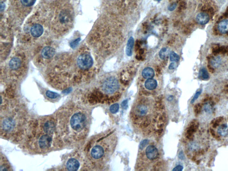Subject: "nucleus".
Returning <instances> with one entry per match:
<instances>
[{"label":"nucleus","instance_id":"f257e3e1","mask_svg":"<svg viewBox=\"0 0 228 171\" xmlns=\"http://www.w3.org/2000/svg\"><path fill=\"white\" fill-rule=\"evenodd\" d=\"M55 119L58 137L66 143H75L85 137L89 125V115L78 106L62 110Z\"/></svg>","mask_w":228,"mask_h":171},{"label":"nucleus","instance_id":"49530a36","mask_svg":"<svg viewBox=\"0 0 228 171\" xmlns=\"http://www.w3.org/2000/svg\"><path fill=\"white\" fill-rule=\"evenodd\" d=\"M226 10H227V12H228V7H227V9H226Z\"/></svg>","mask_w":228,"mask_h":171},{"label":"nucleus","instance_id":"cd10ccee","mask_svg":"<svg viewBox=\"0 0 228 171\" xmlns=\"http://www.w3.org/2000/svg\"><path fill=\"white\" fill-rule=\"evenodd\" d=\"M214 106V104H206L204 106V110L206 111V112L208 113H210L212 111V106Z\"/></svg>","mask_w":228,"mask_h":171},{"label":"nucleus","instance_id":"2eb2a0df","mask_svg":"<svg viewBox=\"0 0 228 171\" xmlns=\"http://www.w3.org/2000/svg\"><path fill=\"white\" fill-rule=\"evenodd\" d=\"M21 66V61L18 58H14L10 61L9 62V67L11 70H17Z\"/></svg>","mask_w":228,"mask_h":171},{"label":"nucleus","instance_id":"4be33fe9","mask_svg":"<svg viewBox=\"0 0 228 171\" xmlns=\"http://www.w3.org/2000/svg\"><path fill=\"white\" fill-rule=\"evenodd\" d=\"M223 117H217L216 119H214L211 122V124L212 125L213 128H216L219 126L220 123L223 120Z\"/></svg>","mask_w":228,"mask_h":171},{"label":"nucleus","instance_id":"f8f14e48","mask_svg":"<svg viewBox=\"0 0 228 171\" xmlns=\"http://www.w3.org/2000/svg\"><path fill=\"white\" fill-rule=\"evenodd\" d=\"M36 0H15V4L17 6L24 8L32 7L36 2Z\"/></svg>","mask_w":228,"mask_h":171},{"label":"nucleus","instance_id":"c03bdc74","mask_svg":"<svg viewBox=\"0 0 228 171\" xmlns=\"http://www.w3.org/2000/svg\"><path fill=\"white\" fill-rule=\"evenodd\" d=\"M196 163H197V164H199V163H200V161H199H199H196Z\"/></svg>","mask_w":228,"mask_h":171},{"label":"nucleus","instance_id":"f704fd0d","mask_svg":"<svg viewBox=\"0 0 228 171\" xmlns=\"http://www.w3.org/2000/svg\"><path fill=\"white\" fill-rule=\"evenodd\" d=\"M176 67V62H172V63H171V64L169 65V69L170 70H173L175 69Z\"/></svg>","mask_w":228,"mask_h":171},{"label":"nucleus","instance_id":"473e14b6","mask_svg":"<svg viewBox=\"0 0 228 171\" xmlns=\"http://www.w3.org/2000/svg\"><path fill=\"white\" fill-rule=\"evenodd\" d=\"M220 53L222 54H225L227 53V49H226V47L225 46H221V47H220Z\"/></svg>","mask_w":228,"mask_h":171},{"label":"nucleus","instance_id":"72a5a7b5","mask_svg":"<svg viewBox=\"0 0 228 171\" xmlns=\"http://www.w3.org/2000/svg\"><path fill=\"white\" fill-rule=\"evenodd\" d=\"M148 143V141L147 140H144L142 141L140 144V148L141 150L144 149V147L147 145Z\"/></svg>","mask_w":228,"mask_h":171},{"label":"nucleus","instance_id":"a878e982","mask_svg":"<svg viewBox=\"0 0 228 171\" xmlns=\"http://www.w3.org/2000/svg\"><path fill=\"white\" fill-rule=\"evenodd\" d=\"M8 170H10L9 164L5 162L3 163V162H1V167H0V171H8Z\"/></svg>","mask_w":228,"mask_h":171},{"label":"nucleus","instance_id":"f3484780","mask_svg":"<svg viewBox=\"0 0 228 171\" xmlns=\"http://www.w3.org/2000/svg\"><path fill=\"white\" fill-rule=\"evenodd\" d=\"M144 86L148 90H153L156 89L157 86V82L155 79L149 78L147 79L145 82Z\"/></svg>","mask_w":228,"mask_h":171},{"label":"nucleus","instance_id":"4c0bfd02","mask_svg":"<svg viewBox=\"0 0 228 171\" xmlns=\"http://www.w3.org/2000/svg\"><path fill=\"white\" fill-rule=\"evenodd\" d=\"M210 133L213 136V137L214 138L216 137V135L214 129H213L212 128L210 129Z\"/></svg>","mask_w":228,"mask_h":171},{"label":"nucleus","instance_id":"a18cd8bd","mask_svg":"<svg viewBox=\"0 0 228 171\" xmlns=\"http://www.w3.org/2000/svg\"><path fill=\"white\" fill-rule=\"evenodd\" d=\"M155 1H161V0H155Z\"/></svg>","mask_w":228,"mask_h":171},{"label":"nucleus","instance_id":"dca6fc26","mask_svg":"<svg viewBox=\"0 0 228 171\" xmlns=\"http://www.w3.org/2000/svg\"><path fill=\"white\" fill-rule=\"evenodd\" d=\"M142 75L146 79L152 78L155 76V71L152 68L148 67L144 69L142 71Z\"/></svg>","mask_w":228,"mask_h":171},{"label":"nucleus","instance_id":"412c9836","mask_svg":"<svg viewBox=\"0 0 228 171\" xmlns=\"http://www.w3.org/2000/svg\"><path fill=\"white\" fill-rule=\"evenodd\" d=\"M199 78L200 79L204 80H208L209 78V73H208L207 70L205 68H202L200 71Z\"/></svg>","mask_w":228,"mask_h":171},{"label":"nucleus","instance_id":"1a4fd4ad","mask_svg":"<svg viewBox=\"0 0 228 171\" xmlns=\"http://www.w3.org/2000/svg\"><path fill=\"white\" fill-rule=\"evenodd\" d=\"M145 153L147 159L151 161L157 159L159 156L158 150L154 145H149L147 147Z\"/></svg>","mask_w":228,"mask_h":171},{"label":"nucleus","instance_id":"c9c22d12","mask_svg":"<svg viewBox=\"0 0 228 171\" xmlns=\"http://www.w3.org/2000/svg\"><path fill=\"white\" fill-rule=\"evenodd\" d=\"M183 169V167L181 165H178L173 169V171H182Z\"/></svg>","mask_w":228,"mask_h":171},{"label":"nucleus","instance_id":"ea45409f","mask_svg":"<svg viewBox=\"0 0 228 171\" xmlns=\"http://www.w3.org/2000/svg\"><path fill=\"white\" fill-rule=\"evenodd\" d=\"M223 16L225 18H228V12H226L223 14Z\"/></svg>","mask_w":228,"mask_h":171},{"label":"nucleus","instance_id":"aec40b11","mask_svg":"<svg viewBox=\"0 0 228 171\" xmlns=\"http://www.w3.org/2000/svg\"><path fill=\"white\" fill-rule=\"evenodd\" d=\"M218 132L220 135L225 136L228 135V128L227 125L222 124L219 127Z\"/></svg>","mask_w":228,"mask_h":171},{"label":"nucleus","instance_id":"37998d69","mask_svg":"<svg viewBox=\"0 0 228 171\" xmlns=\"http://www.w3.org/2000/svg\"><path fill=\"white\" fill-rule=\"evenodd\" d=\"M226 49H227V55H228V45L226 47Z\"/></svg>","mask_w":228,"mask_h":171},{"label":"nucleus","instance_id":"4468645a","mask_svg":"<svg viewBox=\"0 0 228 171\" xmlns=\"http://www.w3.org/2000/svg\"><path fill=\"white\" fill-rule=\"evenodd\" d=\"M55 54V50L53 48L50 47H45L42 51V55L44 58L45 59H49L54 56Z\"/></svg>","mask_w":228,"mask_h":171},{"label":"nucleus","instance_id":"9b49d317","mask_svg":"<svg viewBox=\"0 0 228 171\" xmlns=\"http://www.w3.org/2000/svg\"><path fill=\"white\" fill-rule=\"evenodd\" d=\"M30 32L31 35L33 37L38 38L43 34V28L41 25L36 24L32 26L30 30Z\"/></svg>","mask_w":228,"mask_h":171},{"label":"nucleus","instance_id":"79ce46f5","mask_svg":"<svg viewBox=\"0 0 228 171\" xmlns=\"http://www.w3.org/2000/svg\"><path fill=\"white\" fill-rule=\"evenodd\" d=\"M225 91L227 93H228V84L226 85L225 87Z\"/></svg>","mask_w":228,"mask_h":171},{"label":"nucleus","instance_id":"6ab92c4d","mask_svg":"<svg viewBox=\"0 0 228 171\" xmlns=\"http://www.w3.org/2000/svg\"><path fill=\"white\" fill-rule=\"evenodd\" d=\"M134 45V40L133 37H130L128 39L127 43V47L126 49V53L127 55L131 56L133 54V50Z\"/></svg>","mask_w":228,"mask_h":171},{"label":"nucleus","instance_id":"7ed1b4c3","mask_svg":"<svg viewBox=\"0 0 228 171\" xmlns=\"http://www.w3.org/2000/svg\"><path fill=\"white\" fill-rule=\"evenodd\" d=\"M36 132L34 131L33 133L32 143L34 144V148L36 150L40 151H46L49 150L54 144V139L57 134V132L49 130L45 128L42 122L36 127Z\"/></svg>","mask_w":228,"mask_h":171},{"label":"nucleus","instance_id":"0eeeda50","mask_svg":"<svg viewBox=\"0 0 228 171\" xmlns=\"http://www.w3.org/2000/svg\"><path fill=\"white\" fill-rule=\"evenodd\" d=\"M77 61L78 67L83 71L89 70L93 64L92 58L87 54H83L79 55Z\"/></svg>","mask_w":228,"mask_h":171},{"label":"nucleus","instance_id":"bb28decb","mask_svg":"<svg viewBox=\"0 0 228 171\" xmlns=\"http://www.w3.org/2000/svg\"><path fill=\"white\" fill-rule=\"evenodd\" d=\"M202 110V106L200 104H198L196 105L194 108V112L196 115H199L201 112Z\"/></svg>","mask_w":228,"mask_h":171},{"label":"nucleus","instance_id":"393cba45","mask_svg":"<svg viewBox=\"0 0 228 171\" xmlns=\"http://www.w3.org/2000/svg\"><path fill=\"white\" fill-rule=\"evenodd\" d=\"M119 106L118 104H114L111 106L110 110L112 114H115L118 112Z\"/></svg>","mask_w":228,"mask_h":171},{"label":"nucleus","instance_id":"c756f323","mask_svg":"<svg viewBox=\"0 0 228 171\" xmlns=\"http://www.w3.org/2000/svg\"><path fill=\"white\" fill-rule=\"evenodd\" d=\"M201 92H202V90H201V91H198L196 93L195 95L193 97V99L191 101V104H193V102H194L198 99L199 96L201 94Z\"/></svg>","mask_w":228,"mask_h":171},{"label":"nucleus","instance_id":"c85d7f7f","mask_svg":"<svg viewBox=\"0 0 228 171\" xmlns=\"http://www.w3.org/2000/svg\"><path fill=\"white\" fill-rule=\"evenodd\" d=\"M167 49L165 48H163L161 49V51L159 53V56L161 59H163L165 58L166 56V52Z\"/></svg>","mask_w":228,"mask_h":171},{"label":"nucleus","instance_id":"7c9ffc66","mask_svg":"<svg viewBox=\"0 0 228 171\" xmlns=\"http://www.w3.org/2000/svg\"><path fill=\"white\" fill-rule=\"evenodd\" d=\"M80 41V38H77L75 41H73L71 44V46L72 48L76 47L77 45L79 43V42Z\"/></svg>","mask_w":228,"mask_h":171},{"label":"nucleus","instance_id":"39448f33","mask_svg":"<svg viewBox=\"0 0 228 171\" xmlns=\"http://www.w3.org/2000/svg\"><path fill=\"white\" fill-rule=\"evenodd\" d=\"M119 88V81L116 78L110 77L104 82L102 89L104 93L107 95H112L118 91Z\"/></svg>","mask_w":228,"mask_h":171},{"label":"nucleus","instance_id":"5701e85b","mask_svg":"<svg viewBox=\"0 0 228 171\" xmlns=\"http://www.w3.org/2000/svg\"><path fill=\"white\" fill-rule=\"evenodd\" d=\"M170 60L171 62H178L180 60V57L177 54L172 51L170 54Z\"/></svg>","mask_w":228,"mask_h":171},{"label":"nucleus","instance_id":"58836bf2","mask_svg":"<svg viewBox=\"0 0 228 171\" xmlns=\"http://www.w3.org/2000/svg\"><path fill=\"white\" fill-rule=\"evenodd\" d=\"M176 7V4H174V5H171V6H170V7H169V10H170L171 11L173 10H174V9H175Z\"/></svg>","mask_w":228,"mask_h":171},{"label":"nucleus","instance_id":"20e7f679","mask_svg":"<svg viewBox=\"0 0 228 171\" xmlns=\"http://www.w3.org/2000/svg\"><path fill=\"white\" fill-rule=\"evenodd\" d=\"M20 115L14 111L5 113L1 115V133L5 135H12L18 130L20 124Z\"/></svg>","mask_w":228,"mask_h":171},{"label":"nucleus","instance_id":"a19ab883","mask_svg":"<svg viewBox=\"0 0 228 171\" xmlns=\"http://www.w3.org/2000/svg\"><path fill=\"white\" fill-rule=\"evenodd\" d=\"M126 104H127V101H124L122 103V106H124Z\"/></svg>","mask_w":228,"mask_h":171},{"label":"nucleus","instance_id":"ddd939ff","mask_svg":"<svg viewBox=\"0 0 228 171\" xmlns=\"http://www.w3.org/2000/svg\"><path fill=\"white\" fill-rule=\"evenodd\" d=\"M209 16L207 13H201L197 15L196 17V20L199 24H206L209 21Z\"/></svg>","mask_w":228,"mask_h":171},{"label":"nucleus","instance_id":"a211bd4d","mask_svg":"<svg viewBox=\"0 0 228 171\" xmlns=\"http://www.w3.org/2000/svg\"><path fill=\"white\" fill-rule=\"evenodd\" d=\"M218 30L222 34L227 33L228 31V20H223L220 21L218 25Z\"/></svg>","mask_w":228,"mask_h":171},{"label":"nucleus","instance_id":"2f4dec72","mask_svg":"<svg viewBox=\"0 0 228 171\" xmlns=\"http://www.w3.org/2000/svg\"><path fill=\"white\" fill-rule=\"evenodd\" d=\"M220 53V47L218 46L214 47L212 50V53L214 55H217Z\"/></svg>","mask_w":228,"mask_h":171},{"label":"nucleus","instance_id":"de8ad7c7","mask_svg":"<svg viewBox=\"0 0 228 171\" xmlns=\"http://www.w3.org/2000/svg\"><path fill=\"white\" fill-rule=\"evenodd\" d=\"M227 35L228 36V31L227 32Z\"/></svg>","mask_w":228,"mask_h":171},{"label":"nucleus","instance_id":"e433bc0d","mask_svg":"<svg viewBox=\"0 0 228 171\" xmlns=\"http://www.w3.org/2000/svg\"><path fill=\"white\" fill-rule=\"evenodd\" d=\"M207 67H208V70H209L210 72L211 73H214V69L210 65H208V66H207Z\"/></svg>","mask_w":228,"mask_h":171},{"label":"nucleus","instance_id":"423d86ee","mask_svg":"<svg viewBox=\"0 0 228 171\" xmlns=\"http://www.w3.org/2000/svg\"><path fill=\"white\" fill-rule=\"evenodd\" d=\"M71 10L68 8H62L57 15V22L62 27H66L70 25L72 21Z\"/></svg>","mask_w":228,"mask_h":171},{"label":"nucleus","instance_id":"f03ea898","mask_svg":"<svg viewBox=\"0 0 228 171\" xmlns=\"http://www.w3.org/2000/svg\"><path fill=\"white\" fill-rule=\"evenodd\" d=\"M117 142V136L114 132L102 135L91 146L89 150V159L95 163L106 161L113 154Z\"/></svg>","mask_w":228,"mask_h":171},{"label":"nucleus","instance_id":"6e6552de","mask_svg":"<svg viewBox=\"0 0 228 171\" xmlns=\"http://www.w3.org/2000/svg\"><path fill=\"white\" fill-rule=\"evenodd\" d=\"M150 107L148 104H145L143 102L137 104L134 108L135 115L139 117H144L148 115Z\"/></svg>","mask_w":228,"mask_h":171},{"label":"nucleus","instance_id":"9d476101","mask_svg":"<svg viewBox=\"0 0 228 171\" xmlns=\"http://www.w3.org/2000/svg\"><path fill=\"white\" fill-rule=\"evenodd\" d=\"M80 166L79 161L75 158L68 159L66 164V168L68 171H77Z\"/></svg>","mask_w":228,"mask_h":171},{"label":"nucleus","instance_id":"b1692460","mask_svg":"<svg viewBox=\"0 0 228 171\" xmlns=\"http://www.w3.org/2000/svg\"><path fill=\"white\" fill-rule=\"evenodd\" d=\"M46 95L49 99H56L59 96V95L58 94L50 91H47L46 92Z\"/></svg>","mask_w":228,"mask_h":171}]
</instances>
